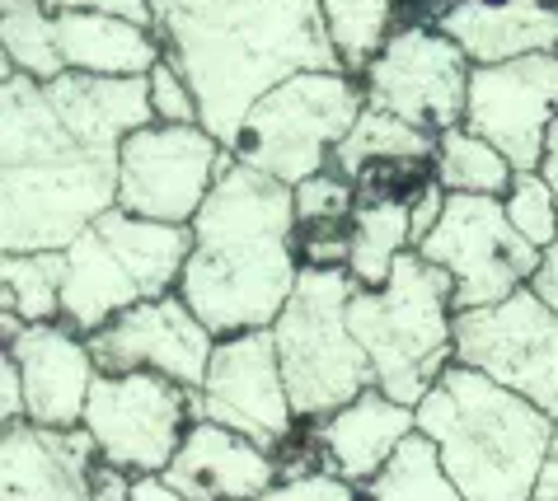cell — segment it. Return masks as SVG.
I'll return each instance as SVG.
<instances>
[{
    "label": "cell",
    "instance_id": "6da1fadb",
    "mask_svg": "<svg viewBox=\"0 0 558 501\" xmlns=\"http://www.w3.org/2000/svg\"><path fill=\"white\" fill-rule=\"evenodd\" d=\"M155 122L150 81L66 71L0 81V248L66 254L118 207L122 140Z\"/></svg>",
    "mask_w": 558,
    "mask_h": 501
},
{
    "label": "cell",
    "instance_id": "7a4b0ae2",
    "mask_svg": "<svg viewBox=\"0 0 558 501\" xmlns=\"http://www.w3.org/2000/svg\"><path fill=\"white\" fill-rule=\"evenodd\" d=\"M155 38L193 85L203 127L230 146L263 94L343 71L319 0H155Z\"/></svg>",
    "mask_w": 558,
    "mask_h": 501
},
{
    "label": "cell",
    "instance_id": "3957f363",
    "mask_svg": "<svg viewBox=\"0 0 558 501\" xmlns=\"http://www.w3.org/2000/svg\"><path fill=\"white\" fill-rule=\"evenodd\" d=\"M305 272L296 187L226 160L193 221V254L179 295L216 338L272 328Z\"/></svg>",
    "mask_w": 558,
    "mask_h": 501
},
{
    "label": "cell",
    "instance_id": "277c9868",
    "mask_svg": "<svg viewBox=\"0 0 558 501\" xmlns=\"http://www.w3.org/2000/svg\"><path fill=\"white\" fill-rule=\"evenodd\" d=\"M558 421L470 366H451L417 403V431L437 445L464 501H531Z\"/></svg>",
    "mask_w": 558,
    "mask_h": 501
},
{
    "label": "cell",
    "instance_id": "5b68a950",
    "mask_svg": "<svg viewBox=\"0 0 558 501\" xmlns=\"http://www.w3.org/2000/svg\"><path fill=\"white\" fill-rule=\"evenodd\" d=\"M348 323L376 370V389L395 403L417 408L456 366V281L417 248L395 262L380 291L356 286Z\"/></svg>",
    "mask_w": 558,
    "mask_h": 501
},
{
    "label": "cell",
    "instance_id": "8992f818",
    "mask_svg": "<svg viewBox=\"0 0 558 501\" xmlns=\"http://www.w3.org/2000/svg\"><path fill=\"white\" fill-rule=\"evenodd\" d=\"M193 254V225L142 221L113 207L66 248L61 323L95 338L118 315L179 291Z\"/></svg>",
    "mask_w": 558,
    "mask_h": 501
},
{
    "label": "cell",
    "instance_id": "52a82bcc",
    "mask_svg": "<svg viewBox=\"0 0 558 501\" xmlns=\"http://www.w3.org/2000/svg\"><path fill=\"white\" fill-rule=\"evenodd\" d=\"M352 295L356 281L348 268H305L272 323L277 362L301 421H324L356 394L376 389V370L348 323Z\"/></svg>",
    "mask_w": 558,
    "mask_h": 501
},
{
    "label": "cell",
    "instance_id": "ba28073f",
    "mask_svg": "<svg viewBox=\"0 0 558 501\" xmlns=\"http://www.w3.org/2000/svg\"><path fill=\"white\" fill-rule=\"evenodd\" d=\"M362 113V81H352L348 71H305L277 85L272 94H263L226 150L258 174L301 187L319 169H329L333 150L343 146V136L356 127Z\"/></svg>",
    "mask_w": 558,
    "mask_h": 501
},
{
    "label": "cell",
    "instance_id": "9c48e42d",
    "mask_svg": "<svg viewBox=\"0 0 558 501\" xmlns=\"http://www.w3.org/2000/svg\"><path fill=\"white\" fill-rule=\"evenodd\" d=\"M417 254L456 281V315L488 309L525 291L539 272L545 254L507 221L502 197H470L451 193L441 225L417 244Z\"/></svg>",
    "mask_w": 558,
    "mask_h": 501
},
{
    "label": "cell",
    "instance_id": "30bf717a",
    "mask_svg": "<svg viewBox=\"0 0 558 501\" xmlns=\"http://www.w3.org/2000/svg\"><path fill=\"white\" fill-rule=\"evenodd\" d=\"M456 362L558 421V315L531 286L502 305L456 315Z\"/></svg>",
    "mask_w": 558,
    "mask_h": 501
},
{
    "label": "cell",
    "instance_id": "8fae6325",
    "mask_svg": "<svg viewBox=\"0 0 558 501\" xmlns=\"http://www.w3.org/2000/svg\"><path fill=\"white\" fill-rule=\"evenodd\" d=\"M193 389L165 375H99L81 427L95 436L108 464L128 468L136 478H160L183 450L193 427Z\"/></svg>",
    "mask_w": 558,
    "mask_h": 501
},
{
    "label": "cell",
    "instance_id": "7c38bea8",
    "mask_svg": "<svg viewBox=\"0 0 558 501\" xmlns=\"http://www.w3.org/2000/svg\"><path fill=\"white\" fill-rule=\"evenodd\" d=\"M226 160L230 150L207 127L150 122L122 140L118 207L128 216H142V221L193 225Z\"/></svg>",
    "mask_w": 558,
    "mask_h": 501
},
{
    "label": "cell",
    "instance_id": "4fadbf2b",
    "mask_svg": "<svg viewBox=\"0 0 558 501\" xmlns=\"http://www.w3.org/2000/svg\"><path fill=\"white\" fill-rule=\"evenodd\" d=\"M470 57L441 34L437 24L395 28L380 57L362 75L366 108L404 118L423 132L464 127V99H470Z\"/></svg>",
    "mask_w": 558,
    "mask_h": 501
},
{
    "label": "cell",
    "instance_id": "5bb4252c",
    "mask_svg": "<svg viewBox=\"0 0 558 501\" xmlns=\"http://www.w3.org/2000/svg\"><path fill=\"white\" fill-rule=\"evenodd\" d=\"M189 399H193V421L230 427L250 436L254 445L272 450V455L301 427L282 380V362H277L272 328H254V333H235L216 342L207 380Z\"/></svg>",
    "mask_w": 558,
    "mask_h": 501
},
{
    "label": "cell",
    "instance_id": "9a60e30c",
    "mask_svg": "<svg viewBox=\"0 0 558 501\" xmlns=\"http://www.w3.org/2000/svg\"><path fill=\"white\" fill-rule=\"evenodd\" d=\"M558 118V52H535L470 71L464 127L498 146L517 174H539Z\"/></svg>",
    "mask_w": 558,
    "mask_h": 501
},
{
    "label": "cell",
    "instance_id": "2e32d148",
    "mask_svg": "<svg viewBox=\"0 0 558 501\" xmlns=\"http://www.w3.org/2000/svg\"><path fill=\"white\" fill-rule=\"evenodd\" d=\"M216 342L221 338L193 315V305L179 291H169L160 301L136 305L128 315H118L108 328H99L89 338V352H95L99 375L150 370L183 389H197L207 380Z\"/></svg>",
    "mask_w": 558,
    "mask_h": 501
},
{
    "label": "cell",
    "instance_id": "e0dca14e",
    "mask_svg": "<svg viewBox=\"0 0 558 501\" xmlns=\"http://www.w3.org/2000/svg\"><path fill=\"white\" fill-rule=\"evenodd\" d=\"M99 445L85 427H0V501H95Z\"/></svg>",
    "mask_w": 558,
    "mask_h": 501
},
{
    "label": "cell",
    "instance_id": "ac0fdd59",
    "mask_svg": "<svg viewBox=\"0 0 558 501\" xmlns=\"http://www.w3.org/2000/svg\"><path fill=\"white\" fill-rule=\"evenodd\" d=\"M5 352L20 362L24 375V421L61 431L81 427L99 380L89 338L66 323H28Z\"/></svg>",
    "mask_w": 558,
    "mask_h": 501
},
{
    "label": "cell",
    "instance_id": "d6986e66",
    "mask_svg": "<svg viewBox=\"0 0 558 501\" xmlns=\"http://www.w3.org/2000/svg\"><path fill=\"white\" fill-rule=\"evenodd\" d=\"M160 478L189 501H258L282 482V460L230 427L193 421Z\"/></svg>",
    "mask_w": 558,
    "mask_h": 501
},
{
    "label": "cell",
    "instance_id": "ffe728a7",
    "mask_svg": "<svg viewBox=\"0 0 558 501\" xmlns=\"http://www.w3.org/2000/svg\"><path fill=\"white\" fill-rule=\"evenodd\" d=\"M305 427L324 474L343 478L352 488H366L399 455V445L417 431V408L395 403L385 389H366L348 408H338L324 421H305Z\"/></svg>",
    "mask_w": 558,
    "mask_h": 501
},
{
    "label": "cell",
    "instance_id": "44dd1931",
    "mask_svg": "<svg viewBox=\"0 0 558 501\" xmlns=\"http://www.w3.org/2000/svg\"><path fill=\"white\" fill-rule=\"evenodd\" d=\"M437 28L470 57V66H502L535 52H558L554 0H456L437 10Z\"/></svg>",
    "mask_w": 558,
    "mask_h": 501
},
{
    "label": "cell",
    "instance_id": "7402d4cb",
    "mask_svg": "<svg viewBox=\"0 0 558 501\" xmlns=\"http://www.w3.org/2000/svg\"><path fill=\"white\" fill-rule=\"evenodd\" d=\"M57 42H61V57H66V71L108 75V81L150 75L165 57L155 28L118 20V14H99V10L57 14Z\"/></svg>",
    "mask_w": 558,
    "mask_h": 501
},
{
    "label": "cell",
    "instance_id": "603a6c76",
    "mask_svg": "<svg viewBox=\"0 0 558 501\" xmlns=\"http://www.w3.org/2000/svg\"><path fill=\"white\" fill-rule=\"evenodd\" d=\"M413 248V207L404 197L385 201H356L352 211V248H348V272L356 286L380 291L390 281L395 262Z\"/></svg>",
    "mask_w": 558,
    "mask_h": 501
},
{
    "label": "cell",
    "instance_id": "cb8c5ba5",
    "mask_svg": "<svg viewBox=\"0 0 558 501\" xmlns=\"http://www.w3.org/2000/svg\"><path fill=\"white\" fill-rule=\"evenodd\" d=\"M437 132H423L413 127L404 118H390L380 113V108H366L362 118H356V127L343 136V146L333 150L329 169L343 179H362V169L371 164H390V160H437Z\"/></svg>",
    "mask_w": 558,
    "mask_h": 501
},
{
    "label": "cell",
    "instance_id": "d4e9b609",
    "mask_svg": "<svg viewBox=\"0 0 558 501\" xmlns=\"http://www.w3.org/2000/svg\"><path fill=\"white\" fill-rule=\"evenodd\" d=\"M0 47H5V75H28L43 85L66 75L57 14L38 0H0Z\"/></svg>",
    "mask_w": 558,
    "mask_h": 501
},
{
    "label": "cell",
    "instance_id": "484cf974",
    "mask_svg": "<svg viewBox=\"0 0 558 501\" xmlns=\"http://www.w3.org/2000/svg\"><path fill=\"white\" fill-rule=\"evenodd\" d=\"M432 179H437L446 193H470V197H507L517 169L511 160L488 146L484 136H474L470 127H451L437 140V160H432Z\"/></svg>",
    "mask_w": 558,
    "mask_h": 501
},
{
    "label": "cell",
    "instance_id": "4316f807",
    "mask_svg": "<svg viewBox=\"0 0 558 501\" xmlns=\"http://www.w3.org/2000/svg\"><path fill=\"white\" fill-rule=\"evenodd\" d=\"M66 291V254H5L0 258V309H14L24 323H61Z\"/></svg>",
    "mask_w": 558,
    "mask_h": 501
},
{
    "label": "cell",
    "instance_id": "83f0119b",
    "mask_svg": "<svg viewBox=\"0 0 558 501\" xmlns=\"http://www.w3.org/2000/svg\"><path fill=\"white\" fill-rule=\"evenodd\" d=\"M362 497L366 501H464L456 478L446 474L437 445H432L423 431H413L409 441L399 445V455L366 482Z\"/></svg>",
    "mask_w": 558,
    "mask_h": 501
},
{
    "label": "cell",
    "instance_id": "f1b7e54d",
    "mask_svg": "<svg viewBox=\"0 0 558 501\" xmlns=\"http://www.w3.org/2000/svg\"><path fill=\"white\" fill-rule=\"evenodd\" d=\"M324 5V24L338 47L348 75H366L371 61L380 57V47L390 42V24L399 0H319Z\"/></svg>",
    "mask_w": 558,
    "mask_h": 501
},
{
    "label": "cell",
    "instance_id": "f546056e",
    "mask_svg": "<svg viewBox=\"0 0 558 501\" xmlns=\"http://www.w3.org/2000/svg\"><path fill=\"white\" fill-rule=\"evenodd\" d=\"M502 207H507V221L517 225L539 254L558 244V197L545 174H517L502 197Z\"/></svg>",
    "mask_w": 558,
    "mask_h": 501
},
{
    "label": "cell",
    "instance_id": "4dcf8cb0",
    "mask_svg": "<svg viewBox=\"0 0 558 501\" xmlns=\"http://www.w3.org/2000/svg\"><path fill=\"white\" fill-rule=\"evenodd\" d=\"M356 211V183L333 174V169H319L315 179H305L296 187V221L301 225H343Z\"/></svg>",
    "mask_w": 558,
    "mask_h": 501
},
{
    "label": "cell",
    "instance_id": "1f68e13d",
    "mask_svg": "<svg viewBox=\"0 0 558 501\" xmlns=\"http://www.w3.org/2000/svg\"><path fill=\"white\" fill-rule=\"evenodd\" d=\"M146 81H150L155 122H169V127H203V108H197V94H193L189 81H183V71L174 66V61L160 57V66H155Z\"/></svg>",
    "mask_w": 558,
    "mask_h": 501
},
{
    "label": "cell",
    "instance_id": "d6a6232c",
    "mask_svg": "<svg viewBox=\"0 0 558 501\" xmlns=\"http://www.w3.org/2000/svg\"><path fill=\"white\" fill-rule=\"evenodd\" d=\"M258 501H366V497H362V488H352V482L315 468V474H301V478H282Z\"/></svg>",
    "mask_w": 558,
    "mask_h": 501
},
{
    "label": "cell",
    "instance_id": "836d02e7",
    "mask_svg": "<svg viewBox=\"0 0 558 501\" xmlns=\"http://www.w3.org/2000/svg\"><path fill=\"white\" fill-rule=\"evenodd\" d=\"M48 5L52 14H66V10H99V14H118V20H132L150 28L155 24V0H38Z\"/></svg>",
    "mask_w": 558,
    "mask_h": 501
},
{
    "label": "cell",
    "instance_id": "e575fe53",
    "mask_svg": "<svg viewBox=\"0 0 558 501\" xmlns=\"http://www.w3.org/2000/svg\"><path fill=\"white\" fill-rule=\"evenodd\" d=\"M0 421H24V375L5 347H0Z\"/></svg>",
    "mask_w": 558,
    "mask_h": 501
},
{
    "label": "cell",
    "instance_id": "d590c367",
    "mask_svg": "<svg viewBox=\"0 0 558 501\" xmlns=\"http://www.w3.org/2000/svg\"><path fill=\"white\" fill-rule=\"evenodd\" d=\"M95 501H132V492H136V474H128V468H118V464H108L104 455H99V464H95Z\"/></svg>",
    "mask_w": 558,
    "mask_h": 501
},
{
    "label": "cell",
    "instance_id": "8d00e7d4",
    "mask_svg": "<svg viewBox=\"0 0 558 501\" xmlns=\"http://www.w3.org/2000/svg\"><path fill=\"white\" fill-rule=\"evenodd\" d=\"M531 291L545 301L554 315H558V244L554 248H545V262H539V272H535V281H531Z\"/></svg>",
    "mask_w": 558,
    "mask_h": 501
},
{
    "label": "cell",
    "instance_id": "74e56055",
    "mask_svg": "<svg viewBox=\"0 0 558 501\" xmlns=\"http://www.w3.org/2000/svg\"><path fill=\"white\" fill-rule=\"evenodd\" d=\"M531 501H558V427H554V445H549L545 474H539V488H535Z\"/></svg>",
    "mask_w": 558,
    "mask_h": 501
},
{
    "label": "cell",
    "instance_id": "f35d334b",
    "mask_svg": "<svg viewBox=\"0 0 558 501\" xmlns=\"http://www.w3.org/2000/svg\"><path fill=\"white\" fill-rule=\"evenodd\" d=\"M132 501H189V497H179L174 488H169L165 478H136V492Z\"/></svg>",
    "mask_w": 558,
    "mask_h": 501
},
{
    "label": "cell",
    "instance_id": "ab89813d",
    "mask_svg": "<svg viewBox=\"0 0 558 501\" xmlns=\"http://www.w3.org/2000/svg\"><path fill=\"white\" fill-rule=\"evenodd\" d=\"M539 174L549 179L554 197H558V118H554V127H549V146H545V164H539Z\"/></svg>",
    "mask_w": 558,
    "mask_h": 501
},
{
    "label": "cell",
    "instance_id": "60d3db41",
    "mask_svg": "<svg viewBox=\"0 0 558 501\" xmlns=\"http://www.w3.org/2000/svg\"><path fill=\"white\" fill-rule=\"evenodd\" d=\"M446 5H456V0H441V10H446Z\"/></svg>",
    "mask_w": 558,
    "mask_h": 501
}]
</instances>
